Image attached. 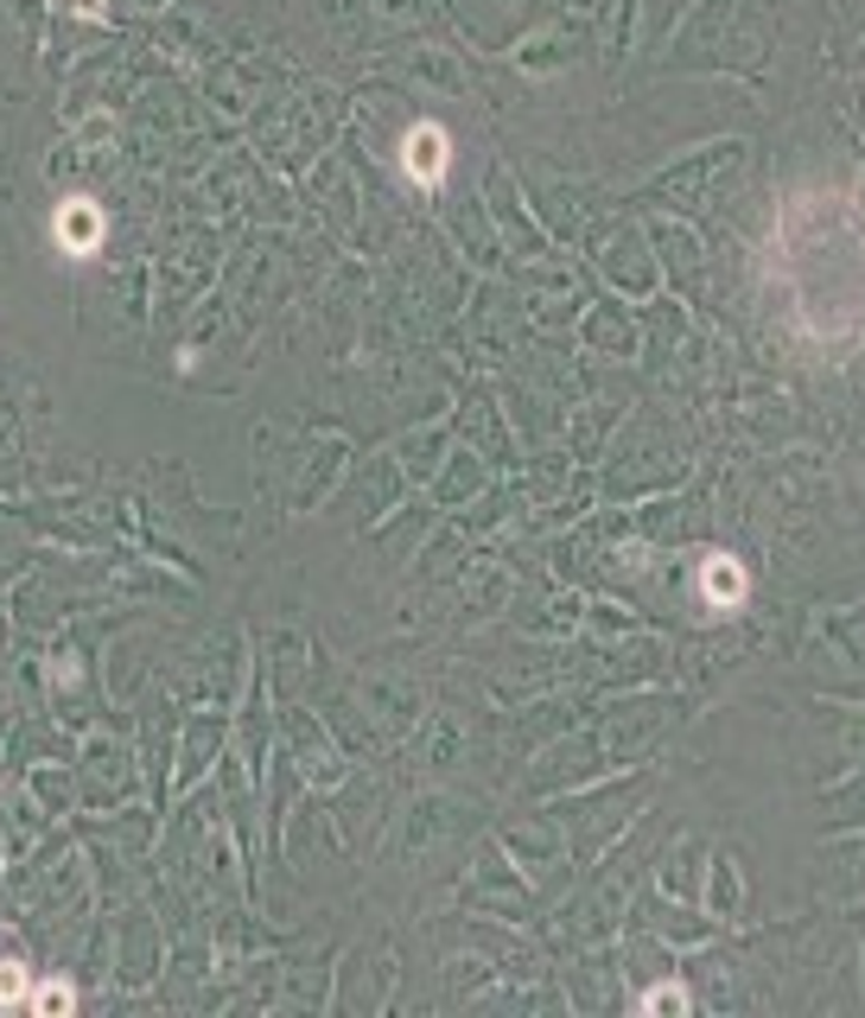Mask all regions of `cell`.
I'll return each mask as SVG.
<instances>
[{
    "instance_id": "7a4b0ae2",
    "label": "cell",
    "mask_w": 865,
    "mask_h": 1018,
    "mask_svg": "<svg viewBox=\"0 0 865 1018\" xmlns=\"http://www.w3.org/2000/svg\"><path fill=\"white\" fill-rule=\"evenodd\" d=\"M58 229H64V242H90V229H96V224L76 217V210H64V224H58Z\"/></svg>"
},
{
    "instance_id": "6da1fadb",
    "label": "cell",
    "mask_w": 865,
    "mask_h": 1018,
    "mask_svg": "<svg viewBox=\"0 0 865 1018\" xmlns=\"http://www.w3.org/2000/svg\"><path fill=\"white\" fill-rule=\"evenodd\" d=\"M407 173L414 178L446 173V134H439V127H414V141H407Z\"/></svg>"
},
{
    "instance_id": "3957f363",
    "label": "cell",
    "mask_w": 865,
    "mask_h": 1018,
    "mask_svg": "<svg viewBox=\"0 0 865 1018\" xmlns=\"http://www.w3.org/2000/svg\"><path fill=\"white\" fill-rule=\"evenodd\" d=\"M13 993H20V974H13V962L0 967V999H13Z\"/></svg>"
}]
</instances>
